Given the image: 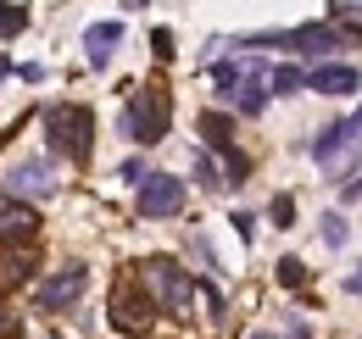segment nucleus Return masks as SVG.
Segmentation results:
<instances>
[{
    "instance_id": "obj_1",
    "label": "nucleus",
    "mask_w": 362,
    "mask_h": 339,
    "mask_svg": "<svg viewBox=\"0 0 362 339\" xmlns=\"http://www.w3.org/2000/svg\"><path fill=\"white\" fill-rule=\"evenodd\" d=\"M45 139L56 156H67V162H90L95 150V112L90 106H78V100H56L45 106Z\"/></svg>"
},
{
    "instance_id": "obj_2",
    "label": "nucleus",
    "mask_w": 362,
    "mask_h": 339,
    "mask_svg": "<svg viewBox=\"0 0 362 339\" xmlns=\"http://www.w3.org/2000/svg\"><path fill=\"white\" fill-rule=\"evenodd\" d=\"M123 133L134 139V145H162L168 139V128H173V95L162 84H139L129 95V106H123Z\"/></svg>"
},
{
    "instance_id": "obj_3",
    "label": "nucleus",
    "mask_w": 362,
    "mask_h": 339,
    "mask_svg": "<svg viewBox=\"0 0 362 339\" xmlns=\"http://www.w3.org/2000/svg\"><path fill=\"white\" fill-rule=\"evenodd\" d=\"M139 284L151 290V300H156L162 311H179V317L189 311V300H195V290H201L173 256H151V261L139 267Z\"/></svg>"
},
{
    "instance_id": "obj_4",
    "label": "nucleus",
    "mask_w": 362,
    "mask_h": 339,
    "mask_svg": "<svg viewBox=\"0 0 362 339\" xmlns=\"http://www.w3.org/2000/svg\"><path fill=\"white\" fill-rule=\"evenodd\" d=\"M357 156H362V106L346 117V123L323 128V133L313 139V162L329 172V178H346V167H351Z\"/></svg>"
},
{
    "instance_id": "obj_5",
    "label": "nucleus",
    "mask_w": 362,
    "mask_h": 339,
    "mask_svg": "<svg viewBox=\"0 0 362 339\" xmlns=\"http://www.w3.org/2000/svg\"><path fill=\"white\" fill-rule=\"evenodd\" d=\"M212 78H218V95H223L228 106H240L245 117H257V112L268 106V95H273V89H262L268 73H262L257 61H245V67H240V61H218Z\"/></svg>"
},
{
    "instance_id": "obj_6",
    "label": "nucleus",
    "mask_w": 362,
    "mask_h": 339,
    "mask_svg": "<svg viewBox=\"0 0 362 339\" xmlns=\"http://www.w3.org/2000/svg\"><path fill=\"white\" fill-rule=\"evenodd\" d=\"M240 44H257V50L279 44V50H290V56H329V50L346 44V34H340L334 23H301V28H279V34H251V40H240Z\"/></svg>"
},
{
    "instance_id": "obj_7",
    "label": "nucleus",
    "mask_w": 362,
    "mask_h": 339,
    "mask_svg": "<svg viewBox=\"0 0 362 339\" xmlns=\"http://www.w3.org/2000/svg\"><path fill=\"white\" fill-rule=\"evenodd\" d=\"M84 290H90V267H84V261H67L62 273H50L45 284L34 290V306H40V311H67Z\"/></svg>"
},
{
    "instance_id": "obj_8",
    "label": "nucleus",
    "mask_w": 362,
    "mask_h": 339,
    "mask_svg": "<svg viewBox=\"0 0 362 339\" xmlns=\"http://www.w3.org/2000/svg\"><path fill=\"white\" fill-rule=\"evenodd\" d=\"M179 212H184V178L145 172L139 178V217H179Z\"/></svg>"
},
{
    "instance_id": "obj_9",
    "label": "nucleus",
    "mask_w": 362,
    "mask_h": 339,
    "mask_svg": "<svg viewBox=\"0 0 362 339\" xmlns=\"http://www.w3.org/2000/svg\"><path fill=\"white\" fill-rule=\"evenodd\" d=\"M151 311H156V300H151V290L139 295L134 278H123V284L112 290V328H123V334H145V328H151Z\"/></svg>"
},
{
    "instance_id": "obj_10",
    "label": "nucleus",
    "mask_w": 362,
    "mask_h": 339,
    "mask_svg": "<svg viewBox=\"0 0 362 339\" xmlns=\"http://www.w3.org/2000/svg\"><path fill=\"white\" fill-rule=\"evenodd\" d=\"M6 195H17V201H45V195H56V167L40 162V156L17 162L11 178H6Z\"/></svg>"
},
{
    "instance_id": "obj_11",
    "label": "nucleus",
    "mask_w": 362,
    "mask_h": 339,
    "mask_svg": "<svg viewBox=\"0 0 362 339\" xmlns=\"http://www.w3.org/2000/svg\"><path fill=\"white\" fill-rule=\"evenodd\" d=\"M40 234V212L17 195H0V245H28Z\"/></svg>"
},
{
    "instance_id": "obj_12",
    "label": "nucleus",
    "mask_w": 362,
    "mask_h": 339,
    "mask_svg": "<svg viewBox=\"0 0 362 339\" xmlns=\"http://www.w3.org/2000/svg\"><path fill=\"white\" fill-rule=\"evenodd\" d=\"M362 84V73L351 67V61H329V67H317V73H307V89H317V95H329V100H346L351 89Z\"/></svg>"
},
{
    "instance_id": "obj_13",
    "label": "nucleus",
    "mask_w": 362,
    "mask_h": 339,
    "mask_svg": "<svg viewBox=\"0 0 362 339\" xmlns=\"http://www.w3.org/2000/svg\"><path fill=\"white\" fill-rule=\"evenodd\" d=\"M117 44H123V23H90V28H84V56H90V67H112Z\"/></svg>"
},
{
    "instance_id": "obj_14",
    "label": "nucleus",
    "mask_w": 362,
    "mask_h": 339,
    "mask_svg": "<svg viewBox=\"0 0 362 339\" xmlns=\"http://www.w3.org/2000/svg\"><path fill=\"white\" fill-rule=\"evenodd\" d=\"M195 133H201V145H206V150L240 156V150H234V123H228L223 112H201V117H195Z\"/></svg>"
},
{
    "instance_id": "obj_15",
    "label": "nucleus",
    "mask_w": 362,
    "mask_h": 339,
    "mask_svg": "<svg viewBox=\"0 0 362 339\" xmlns=\"http://www.w3.org/2000/svg\"><path fill=\"white\" fill-rule=\"evenodd\" d=\"M329 23L340 34H362V0H329Z\"/></svg>"
},
{
    "instance_id": "obj_16",
    "label": "nucleus",
    "mask_w": 362,
    "mask_h": 339,
    "mask_svg": "<svg viewBox=\"0 0 362 339\" xmlns=\"http://www.w3.org/2000/svg\"><path fill=\"white\" fill-rule=\"evenodd\" d=\"M34 267H40L34 256H6V261H0V284H6V290H17V284H28V278H34Z\"/></svg>"
},
{
    "instance_id": "obj_17",
    "label": "nucleus",
    "mask_w": 362,
    "mask_h": 339,
    "mask_svg": "<svg viewBox=\"0 0 362 339\" xmlns=\"http://www.w3.org/2000/svg\"><path fill=\"white\" fill-rule=\"evenodd\" d=\"M317 234H323V245H329V251H340V245L351 239V222H346L340 212H323V228H317Z\"/></svg>"
},
{
    "instance_id": "obj_18",
    "label": "nucleus",
    "mask_w": 362,
    "mask_h": 339,
    "mask_svg": "<svg viewBox=\"0 0 362 339\" xmlns=\"http://www.w3.org/2000/svg\"><path fill=\"white\" fill-rule=\"evenodd\" d=\"M268 84H273V95H296V89H307V73L301 67H273Z\"/></svg>"
},
{
    "instance_id": "obj_19",
    "label": "nucleus",
    "mask_w": 362,
    "mask_h": 339,
    "mask_svg": "<svg viewBox=\"0 0 362 339\" xmlns=\"http://www.w3.org/2000/svg\"><path fill=\"white\" fill-rule=\"evenodd\" d=\"M23 28H28V6L0 0V40H11V34H23Z\"/></svg>"
},
{
    "instance_id": "obj_20",
    "label": "nucleus",
    "mask_w": 362,
    "mask_h": 339,
    "mask_svg": "<svg viewBox=\"0 0 362 339\" xmlns=\"http://www.w3.org/2000/svg\"><path fill=\"white\" fill-rule=\"evenodd\" d=\"M195 178H201V189H228V178L212 167V156H206V150H195Z\"/></svg>"
},
{
    "instance_id": "obj_21",
    "label": "nucleus",
    "mask_w": 362,
    "mask_h": 339,
    "mask_svg": "<svg viewBox=\"0 0 362 339\" xmlns=\"http://www.w3.org/2000/svg\"><path fill=\"white\" fill-rule=\"evenodd\" d=\"M279 284H284V290H307V261L284 256V261H279Z\"/></svg>"
},
{
    "instance_id": "obj_22",
    "label": "nucleus",
    "mask_w": 362,
    "mask_h": 339,
    "mask_svg": "<svg viewBox=\"0 0 362 339\" xmlns=\"http://www.w3.org/2000/svg\"><path fill=\"white\" fill-rule=\"evenodd\" d=\"M273 222H279V228L296 222V201H290V195H273Z\"/></svg>"
},
{
    "instance_id": "obj_23",
    "label": "nucleus",
    "mask_w": 362,
    "mask_h": 339,
    "mask_svg": "<svg viewBox=\"0 0 362 339\" xmlns=\"http://www.w3.org/2000/svg\"><path fill=\"white\" fill-rule=\"evenodd\" d=\"M228 222H234V234H240L245 245L257 239V217H251V212H234V217H228Z\"/></svg>"
},
{
    "instance_id": "obj_24",
    "label": "nucleus",
    "mask_w": 362,
    "mask_h": 339,
    "mask_svg": "<svg viewBox=\"0 0 362 339\" xmlns=\"http://www.w3.org/2000/svg\"><path fill=\"white\" fill-rule=\"evenodd\" d=\"M340 201H346V206H362V172H357V178H346V189H340Z\"/></svg>"
},
{
    "instance_id": "obj_25",
    "label": "nucleus",
    "mask_w": 362,
    "mask_h": 339,
    "mask_svg": "<svg viewBox=\"0 0 362 339\" xmlns=\"http://www.w3.org/2000/svg\"><path fill=\"white\" fill-rule=\"evenodd\" d=\"M151 44H156V56H162V61L173 56V34H168V28H156V34H151Z\"/></svg>"
},
{
    "instance_id": "obj_26",
    "label": "nucleus",
    "mask_w": 362,
    "mask_h": 339,
    "mask_svg": "<svg viewBox=\"0 0 362 339\" xmlns=\"http://www.w3.org/2000/svg\"><path fill=\"white\" fill-rule=\"evenodd\" d=\"M346 290H351V295H362V267L351 273V278H346Z\"/></svg>"
},
{
    "instance_id": "obj_27",
    "label": "nucleus",
    "mask_w": 362,
    "mask_h": 339,
    "mask_svg": "<svg viewBox=\"0 0 362 339\" xmlns=\"http://www.w3.org/2000/svg\"><path fill=\"white\" fill-rule=\"evenodd\" d=\"M290 339H313V328H307V323H296V328H290Z\"/></svg>"
},
{
    "instance_id": "obj_28",
    "label": "nucleus",
    "mask_w": 362,
    "mask_h": 339,
    "mask_svg": "<svg viewBox=\"0 0 362 339\" xmlns=\"http://www.w3.org/2000/svg\"><path fill=\"white\" fill-rule=\"evenodd\" d=\"M251 339H273V334H251Z\"/></svg>"
}]
</instances>
